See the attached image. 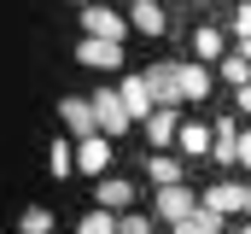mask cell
<instances>
[{
  "label": "cell",
  "mask_w": 251,
  "mask_h": 234,
  "mask_svg": "<svg viewBox=\"0 0 251 234\" xmlns=\"http://www.w3.org/2000/svg\"><path fill=\"white\" fill-rule=\"evenodd\" d=\"M94 117H100V129H105L111 141L134 129V117H128V106H123V94H117V88H100V94H94Z\"/></svg>",
  "instance_id": "obj_1"
},
{
  "label": "cell",
  "mask_w": 251,
  "mask_h": 234,
  "mask_svg": "<svg viewBox=\"0 0 251 234\" xmlns=\"http://www.w3.org/2000/svg\"><path fill=\"white\" fill-rule=\"evenodd\" d=\"M152 211H158V223L176 229V223H187L193 211H199V193H187L181 181H170V187H158V205H152Z\"/></svg>",
  "instance_id": "obj_2"
},
{
  "label": "cell",
  "mask_w": 251,
  "mask_h": 234,
  "mask_svg": "<svg viewBox=\"0 0 251 234\" xmlns=\"http://www.w3.org/2000/svg\"><path fill=\"white\" fill-rule=\"evenodd\" d=\"M117 94H123V106L134 123H146V117L158 112V94H152V82H146V70H134V76H123L117 82Z\"/></svg>",
  "instance_id": "obj_3"
},
{
  "label": "cell",
  "mask_w": 251,
  "mask_h": 234,
  "mask_svg": "<svg viewBox=\"0 0 251 234\" xmlns=\"http://www.w3.org/2000/svg\"><path fill=\"white\" fill-rule=\"evenodd\" d=\"M76 58L88 64V70H123V41H105V35H88Z\"/></svg>",
  "instance_id": "obj_4"
},
{
  "label": "cell",
  "mask_w": 251,
  "mask_h": 234,
  "mask_svg": "<svg viewBox=\"0 0 251 234\" xmlns=\"http://www.w3.org/2000/svg\"><path fill=\"white\" fill-rule=\"evenodd\" d=\"M59 117H64V129H70L76 141L105 135V129H100V117H94V100H59Z\"/></svg>",
  "instance_id": "obj_5"
},
{
  "label": "cell",
  "mask_w": 251,
  "mask_h": 234,
  "mask_svg": "<svg viewBox=\"0 0 251 234\" xmlns=\"http://www.w3.org/2000/svg\"><path fill=\"white\" fill-rule=\"evenodd\" d=\"M82 29H88V35H105V41H123L134 24H123L111 6H94V0H88V12H82Z\"/></svg>",
  "instance_id": "obj_6"
},
{
  "label": "cell",
  "mask_w": 251,
  "mask_h": 234,
  "mask_svg": "<svg viewBox=\"0 0 251 234\" xmlns=\"http://www.w3.org/2000/svg\"><path fill=\"white\" fill-rule=\"evenodd\" d=\"M76 170H88V176H111V135H88V141L76 146Z\"/></svg>",
  "instance_id": "obj_7"
},
{
  "label": "cell",
  "mask_w": 251,
  "mask_h": 234,
  "mask_svg": "<svg viewBox=\"0 0 251 234\" xmlns=\"http://www.w3.org/2000/svg\"><path fill=\"white\" fill-rule=\"evenodd\" d=\"M140 129H146V141H152V152H164V146H170V141L181 135V117H176V106H158V112L146 117Z\"/></svg>",
  "instance_id": "obj_8"
},
{
  "label": "cell",
  "mask_w": 251,
  "mask_h": 234,
  "mask_svg": "<svg viewBox=\"0 0 251 234\" xmlns=\"http://www.w3.org/2000/svg\"><path fill=\"white\" fill-rule=\"evenodd\" d=\"M210 158H216V164H240V123H234V117H216V141H210Z\"/></svg>",
  "instance_id": "obj_9"
},
{
  "label": "cell",
  "mask_w": 251,
  "mask_h": 234,
  "mask_svg": "<svg viewBox=\"0 0 251 234\" xmlns=\"http://www.w3.org/2000/svg\"><path fill=\"white\" fill-rule=\"evenodd\" d=\"M199 205H210V211L234 217V211H246V187H240V181H216V187H204V199H199Z\"/></svg>",
  "instance_id": "obj_10"
},
{
  "label": "cell",
  "mask_w": 251,
  "mask_h": 234,
  "mask_svg": "<svg viewBox=\"0 0 251 234\" xmlns=\"http://www.w3.org/2000/svg\"><path fill=\"white\" fill-rule=\"evenodd\" d=\"M94 199H100L105 211H128V205H134V187H128L123 176H100V187H94Z\"/></svg>",
  "instance_id": "obj_11"
},
{
  "label": "cell",
  "mask_w": 251,
  "mask_h": 234,
  "mask_svg": "<svg viewBox=\"0 0 251 234\" xmlns=\"http://www.w3.org/2000/svg\"><path fill=\"white\" fill-rule=\"evenodd\" d=\"M176 82H181V100H204V94H210V70H204V58H199V64H176Z\"/></svg>",
  "instance_id": "obj_12"
},
{
  "label": "cell",
  "mask_w": 251,
  "mask_h": 234,
  "mask_svg": "<svg viewBox=\"0 0 251 234\" xmlns=\"http://www.w3.org/2000/svg\"><path fill=\"white\" fill-rule=\"evenodd\" d=\"M146 82H152L158 106H176V100H181V82H176V64H152V70H146Z\"/></svg>",
  "instance_id": "obj_13"
},
{
  "label": "cell",
  "mask_w": 251,
  "mask_h": 234,
  "mask_svg": "<svg viewBox=\"0 0 251 234\" xmlns=\"http://www.w3.org/2000/svg\"><path fill=\"white\" fill-rule=\"evenodd\" d=\"M128 24H134L140 35H164V24H170V18H164V6H158V0H134V18H128Z\"/></svg>",
  "instance_id": "obj_14"
},
{
  "label": "cell",
  "mask_w": 251,
  "mask_h": 234,
  "mask_svg": "<svg viewBox=\"0 0 251 234\" xmlns=\"http://www.w3.org/2000/svg\"><path fill=\"white\" fill-rule=\"evenodd\" d=\"M176 141H181V152H187V158H204V152H210V141H216V129H204V123H181V135H176Z\"/></svg>",
  "instance_id": "obj_15"
},
{
  "label": "cell",
  "mask_w": 251,
  "mask_h": 234,
  "mask_svg": "<svg viewBox=\"0 0 251 234\" xmlns=\"http://www.w3.org/2000/svg\"><path fill=\"white\" fill-rule=\"evenodd\" d=\"M216 70H222L234 88H246V82H251V58H246V47H240V53H222V58H216Z\"/></svg>",
  "instance_id": "obj_16"
},
{
  "label": "cell",
  "mask_w": 251,
  "mask_h": 234,
  "mask_svg": "<svg viewBox=\"0 0 251 234\" xmlns=\"http://www.w3.org/2000/svg\"><path fill=\"white\" fill-rule=\"evenodd\" d=\"M47 170L59 176V181H64V176H70V170H76V146H70L64 135H59V141H53V146H47Z\"/></svg>",
  "instance_id": "obj_17"
},
{
  "label": "cell",
  "mask_w": 251,
  "mask_h": 234,
  "mask_svg": "<svg viewBox=\"0 0 251 234\" xmlns=\"http://www.w3.org/2000/svg\"><path fill=\"white\" fill-rule=\"evenodd\" d=\"M146 176H152L158 187H170V181H181V158H170V152H152V164H146Z\"/></svg>",
  "instance_id": "obj_18"
},
{
  "label": "cell",
  "mask_w": 251,
  "mask_h": 234,
  "mask_svg": "<svg viewBox=\"0 0 251 234\" xmlns=\"http://www.w3.org/2000/svg\"><path fill=\"white\" fill-rule=\"evenodd\" d=\"M18 234H53V211H47V205H29V211L18 217Z\"/></svg>",
  "instance_id": "obj_19"
},
{
  "label": "cell",
  "mask_w": 251,
  "mask_h": 234,
  "mask_svg": "<svg viewBox=\"0 0 251 234\" xmlns=\"http://www.w3.org/2000/svg\"><path fill=\"white\" fill-rule=\"evenodd\" d=\"M193 53L204 58V64H216V58H222V35H216V29H210V24H204V29H199V35H193Z\"/></svg>",
  "instance_id": "obj_20"
},
{
  "label": "cell",
  "mask_w": 251,
  "mask_h": 234,
  "mask_svg": "<svg viewBox=\"0 0 251 234\" xmlns=\"http://www.w3.org/2000/svg\"><path fill=\"white\" fill-rule=\"evenodd\" d=\"M76 234H117V211H105V205H100V211H88Z\"/></svg>",
  "instance_id": "obj_21"
},
{
  "label": "cell",
  "mask_w": 251,
  "mask_h": 234,
  "mask_svg": "<svg viewBox=\"0 0 251 234\" xmlns=\"http://www.w3.org/2000/svg\"><path fill=\"white\" fill-rule=\"evenodd\" d=\"M117 234H152V211H123L117 217Z\"/></svg>",
  "instance_id": "obj_22"
},
{
  "label": "cell",
  "mask_w": 251,
  "mask_h": 234,
  "mask_svg": "<svg viewBox=\"0 0 251 234\" xmlns=\"http://www.w3.org/2000/svg\"><path fill=\"white\" fill-rule=\"evenodd\" d=\"M234 29H240V41H251V0L234 6Z\"/></svg>",
  "instance_id": "obj_23"
},
{
  "label": "cell",
  "mask_w": 251,
  "mask_h": 234,
  "mask_svg": "<svg viewBox=\"0 0 251 234\" xmlns=\"http://www.w3.org/2000/svg\"><path fill=\"white\" fill-rule=\"evenodd\" d=\"M234 106H240V117H251V82H246V88H234Z\"/></svg>",
  "instance_id": "obj_24"
},
{
  "label": "cell",
  "mask_w": 251,
  "mask_h": 234,
  "mask_svg": "<svg viewBox=\"0 0 251 234\" xmlns=\"http://www.w3.org/2000/svg\"><path fill=\"white\" fill-rule=\"evenodd\" d=\"M240 164H251V129H240Z\"/></svg>",
  "instance_id": "obj_25"
},
{
  "label": "cell",
  "mask_w": 251,
  "mask_h": 234,
  "mask_svg": "<svg viewBox=\"0 0 251 234\" xmlns=\"http://www.w3.org/2000/svg\"><path fill=\"white\" fill-rule=\"evenodd\" d=\"M240 234H251V217H246V223H240Z\"/></svg>",
  "instance_id": "obj_26"
},
{
  "label": "cell",
  "mask_w": 251,
  "mask_h": 234,
  "mask_svg": "<svg viewBox=\"0 0 251 234\" xmlns=\"http://www.w3.org/2000/svg\"><path fill=\"white\" fill-rule=\"evenodd\" d=\"M246 217H251V187H246Z\"/></svg>",
  "instance_id": "obj_27"
},
{
  "label": "cell",
  "mask_w": 251,
  "mask_h": 234,
  "mask_svg": "<svg viewBox=\"0 0 251 234\" xmlns=\"http://www.w3.org/2000/svg\"><path fill=\"white\" fill-rule=\"evenodd\" d=\"M240 47H246V58H251V41H240Z\"/></svg>",
  "instance_id": "obj_28"
},
{
  "label": "cell",
  "mask_w": 251,
  "mask_h": 234,
  "mask_svg": "<svg viewBox=\"0 0 251 234\" xmlns=\"http://www.w3.org/2000/svg\"><path fill=\"white\" fill-rule=\"evenodd\" d=\"M128 6H134V0H128Z\"/></svg>",
  "instance_id": "obj_29"
}]
</instances>
